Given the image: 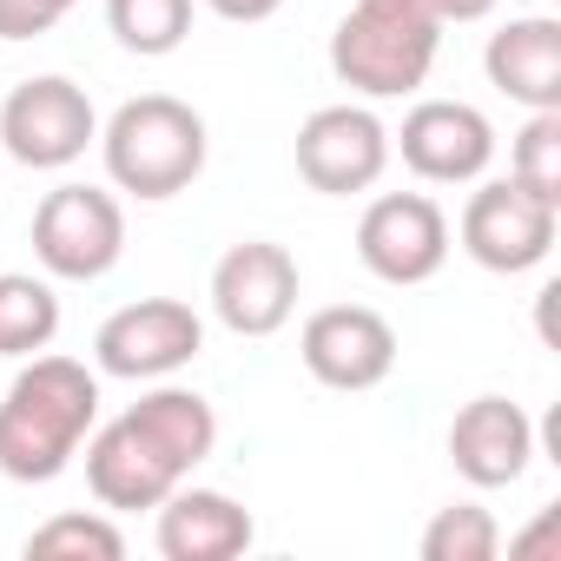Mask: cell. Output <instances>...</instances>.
Masks as SVG:
<instances>
[{"label":"cell","instance_id":"obj_13","mask_svg":"<svg viewBox=\"0 0 561 561\" xmlns=\"http://www.w3.org/2000/svg\"><path fill=\"white\" fill-rule=\"evenodd\" d=\"M298 357H305V370H311L324 390L357 397V390H377V383L397 370V331H390V318L370 311V305H324V311L305 318Z\"/></svg>","mask_w":561,"mask_h":561},{"label":"cell","instance_id":"obj_3","mask_svg":"<svg viewBox=\"0 0 561 561\" xmlns=\"http://www.w3.org/2000/svg\"><path fill=\"white\" fill-rule=\"evenodd\" d=\"M100 159H106L113 192L159 205V198H179L198 185V172L211 159V133H205L198 106H185L172 93H139L100 126Z\"/></svg>","mask_w":561,"mask_h":561},{"label":"cell","instance_id":"obj_20","mask_svg":"<svg viewBox=\"0 0 561 561\" xmlns=\"http://www.w3.org/2000/svg\"><path fill=\"white\" fill-rule=\"evenodd\" d=\"M508 179L561 205V113H528L522 133L508 139Z\"/></svg>","mask_w":561,"mask_h":561},{"label":"cell","instance_id":"obj_8","mask_svg":"<svg viewBox=\"0 0 561 561\" xmlns=\"http://www.w3.org/2000/svg\"><path fill=\"white\" fill-rule=\"evenodd\" d=\"M198 351H205V318H198L185 298H139V305H119V311L93 331V364H100V377H126V383H165V377H179Z\"/></svg>","mask_w":561,"mask_h":561},{"label":"cell","instance_id":"obj_15","mask_svg":"<svg viewBox=\"0 0 561 561\" xmlns=\"http://www.w3.org/2000/svg\"><path fill=\"white\" fill-rule=\"evenodd\" d=\"M482 73L495 93H508L528 113H561V21L554 14H522L489 34Z\"/></svg>","mask_w":561,"mask_h":561},{"label":"cell","instance_id":"obj_22","mask_svg":"<svg viewBox=\"0 0 561 561\" xmlns=\"http://www.w3.org/2000/svg\"><path fill=\"white\" fill-rule=\"evenodd\" d=\"M73 8H80V0H0V41H41Z\"/></svg>","mask_w":561,"mask_h":561},{"label":"cell","instance_id":"obj_10","mask_svg":"<svg viewBox=\"0 0 561 561\" xmlns=\"http://www.w3.org/2000/svg\"><path fill=\"white\" fill-rule=\"evenodd\" d=\"M298 311V257L271 238H244L211 264V318L231 337H277Z\"/></svg>","mask_w":561,"mask_h":561},{"label":"cell","instance_id":"obj_7","mask_svg":"<svg viewBox=\"0 0 561 561\" xmlns=\"http://www.w3.org/2000/svg\"><path fill=\"white\" fill-rule=\"evenodd\" d=\"M554 231H561V205L528 192L522 179H482L462 205V225H456L462 251L495 277L535 271L554 251Z\"/></svg>","mask_w":561,"mask_h":561},{"label":"cell","instance_id":"obj_18","mask_svg":"<svg viewBox=\"0 0 561 561\" xmlns=\"http://www.w3.org/2000/svg\"><path fill=\"white\" fill-rule=\"evenodd\" d=\"M106 27L126 54L165 60L192 34V0H106Z\"/></svg>","mask_w":561,"mask_h":561},{"label":"cell","instance_id":"obj_14","mask_svg":"<svg viewBox=\"0 0 561 561\" xmlns=\"http://www.w3.org/2000/svg\"><path fill=\"white\" fill-rule=\"evenodd\" d=\"M449 462L469 489H515L535 462V416L508 397H469L449 423Z\"/></svg>","mask_w":561,"mask_h":561},{"label":"cell","instance_id":"obj_9","mask_svg":"<svg viewBox=\"0 0 561 561\" xmlns=\"http://www.w3.org/2000/svg\"><path fill=\"white\" fill-rule=\"evenodd\" d=\"M357 257L370 277L410 291L449 264V211L430 192H383L357 218Z\"/></svg>","mask_w":561,"mask_h":561},{"label":"cell","instance_id":"obj_11","mask_svg":"<svg viewBox=\"0 0 561 561\" xmlns=\"http://www.w3.org/2000/svg\"><path fill=\"white\" fill-rule=\"evenodd\" d=\"M390 165V126L370 106H318L298 126V179L324 198L370 192Z\"/></svg>","mask_w":561,"mask_h":561},{"label":"cell","instance_id":"obj_12","mask_svg":"<svg viewBox=\"0 0 561 561\" xmlns=\"http://www.w3.org/2000/svg\"><path fill=\"white\" fill-rule=\"evenodd\" d=\"M390 152H403L423 185H476L495 159V126L469 100H416L403 133H390Z\"/></svg>","mask_w":561,"mask_h":561},{"label":"cell","instance_id":"obj_24","mask_svg":"<svg viewBox=\"0 0 561 561\" xmlns=\"http://www.w3.org/2000/svg\"><path fill=\"white\" fill-rule=\"evenodd\" d=\"M502 8V0H430V14L443 21V27H476V21H489Z\"/></svg>","mask_w":561,"mask_h":561},{"label":"cell","instance_id":"obj_21","mask_svg":"<svg viewBox=\"0 0 561 561\" xmlns=\"http://www.w3.org/2000/svg\"><path fill=\"white\" fill-rule=\"evenodd\" d=\"M27 554L54 561V554H73V561H119L126 554V535L106 522V515H54L27 535Z\"/></svg>","mask_w":561,"mask_h":561},{"label":"cell","instance_id":"obj_25","mask_svg":"<svg viewBox=\"0 0 561 561\" xmlns=\"http://www.w3.org/2000/svg\"><path fill=\"white\" fill-rule=\"evenodd\" d=\"M554 528H561V515H554V508H541V522H535L528 535H515V541H508V554H515V561H528V554L554 548Z\"/></svg>","mask_w":561,"mask_h":561},{"label":"cell","instance_id":"obj_19","mask_svg":"<svg viewBox=\"0 0 561 561\" xmlns=\"http://www.w3.org/2000/svg\"><path fill=\"white\" fill-rule=\"evenodd\" d=\"M416 548H423V561H495L502 554V528H495V515L482 502H449V508L430 515Z\"/></svg>","mask_w":561,"mask_h":561},{"label":"cell","instance_id":"obj_5","mask_svg":"<svg viewBox=\"0 0 561 561\" xmlns=\"http://www.w3.org/2000/svg\"><path fill=\"white\" fill-rule=\"evenodd\" d=\"M87 146H100V113L67 73L21 80L0 100V152L27 172H67L73 159H87Z\"/></svg>","mask_w":561,"mask_h":561},{"label":"cell","instance_id":"obj_16","mask_svg":"<svg viewBox=\"0 0 561 561\" xmlns=\"http://www.w3.org/2000/svg\"><path fill=\"white\" fill-rule=\"evenodd\" d=\"M257 541V522L244 502H231L225 489H192L179 482L159 502V554L165 561H238Z\"/></svg>","mask_w":561,"mask_h":561},{"label":"cell","instance_id":"obj_6","mask_svg":"<svg viewBox=\"0 0 561 561\" xmlns=\"http://www.w3.org/2000/svg\"><path fill=\"white\" fill-rule=\"evenodd\" d=\"M126 251V211L106 185H54L34 205V257L60 285H93Z\"/></svg>","mask_w":561,"mask_h":561},{"label":"cell","instance_id":"obj_17","mask_svg":"<svg viewBox=\"0 0 561 561\" xmlns=\"http://www.w3.org/2000/svg\"><path fill=\"white\" fill-rule=\"evenodd\" d=\"M60 337V298L34 271H0V357H41Z\"/></svg>","mask_w":561,"mask_h":561},{"label":"cell","instance_id":"obj_1","mask_svg":"<svg viewBox=\"0 0 561 561\" xmlns=\"http://www.w3.org/2000/svg\"><path fill=\"white\" fill-rule=\"evenodd\" d=\"M211 449H218L211 397H198L185 383H159L133 410H119L113 423H100L87 436V489L113 515L159 508L179 482H192V469Z\"/></svg>","mask_w":561,"mask_h":561},{"label":"cell","instance_id":"obj_4","mask_svg":"<svg viewBox=\"0 0 561 561\" xmlns=\"http://www.w3.org/2000/svg\"><path fill=\"white\" fill-rule=\"evenodd\" d=\"M443 21L430 0H351L331 34V73L364 100H403L436 73Z\"/></svg>","mask_w":561,"mask_h":561},{"label":"cell","instance_id":"obj_23","mask_svg":"<svg viewBox=\"0 0 561 561\" xmlns=\"http://www.w3.org/2000/svg\"><path fill=\"white\" fill-rule=\"evenodd\" d=\"M205 8L218 14V21H231V27H257V21H271L285 0H205Z\"/></svg>","mask_w":561,"mask_h":561},{"label":"cell","instance_id":"obj_2","mask_svg":"<svg viewBox=\"0 0 561 561\" xmlns=\"http://www.w3.org/2000/svg\"><path fill=\"white\" fill-rule=\"evenodd\" d=\"M100 423V377L80 357H21L8 397H0V476L8 482H54L73 469Z\"/></svg>","mask_w":561,"mask_h":561}]
</instances>
